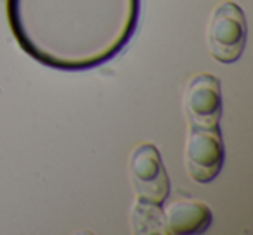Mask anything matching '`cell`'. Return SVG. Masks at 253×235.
Segmentation results:
<instances>
[{"mask_svg":"<svg viewBox=\"0 0 253 235\" xmlns=\"http://www.w3.org/2000/svg\"><path fill=\"white\" fill-rule=\"evenodd\" d=\"M184 111L191 127H218L222 116L220 81L208 73L194 74L184 94Z\"/></svg>","mask_w":253,"mask_h":235,"instance_id":"cell-5","label":"cell"},{"mask_svg":"<svg viewBox=\"0 0 253 235\" xmlns=\"http://www.w3.org/2000/svg\"><path fill=\"white\" fill-rule=\"evenodd\" d=\"M163 211L158 204L139 201L132 207V227L135 234H158L162 232Z\"/></svg>","mask_w":253,"mask_h":235,"instance_id":"cell-7","label":"cell"},{"mask_svg":"<svg viewBox=\"0 0 253 235\" xmlns=\"http://www.w3.org/2000/svg\"><path fill=\"white\" fill-rule=\"evenodd\" d=\"M130 178L139 201L162 206L170 192V180L160 151L153 144H139L130 154Z\"/></svg>","mask_w":253,"mask_h":235,"instance_id":"cell-4","label":"cell"},{"mask_svg":"<svg viewBox=\"0 0 253 235\" xmlns=\"http://www.w3.org/2000/svg\"><path fill=\"white\" fill-rule=\"evenodd\" d=\"M141 0H7L9 26L32 59L66 73L101 67L134 38Z\"/></svg>","mask_w":253,"mask_h":235,"instance_id":"cell-1","label":"cell"},{"mask_svg":"<svg viewBox=\"0 0 253 235\" xmlns=\"http://www.w3.org/2000/svg\"><path fill=\"white\" fill-rule=\"evenodd\" d=\"M213 223L211 209L196 199H175L163 211L162 232L167 235H201Z\"/></svg>","mask_w":253,"mask_h":235,"instance_id":"cell-6","label":"cell"},{"mask_svg":"<svg viewBox=\"0 0 253 235\" xmlns=\"http://www.w3.org/2000/svg\"><path fill=\"white\" fill-rule=\"evenodd\" d=\"M207 42L211 57L222 64L239 61L246 45V18L234 2H222L211 12L207 28Z\"/></svg>","mask_w":253,"mask_h":235,"instance_id":"cell-2","label":"cell"},{"mask_svg":"<svg viewBox=\"0 0 253 235\" xmlns=\"http://www.w3.org/2000/svg\"><path fill=\"white\" fill-rule=\"evenodd\" d=\"M186 169L196 183H210L222 171L225 149L218 127H191L186 142Z\"/></svg>","mask_w":253,"mask_h":235,"instance_id":"cell-3","label":"cell"}]
</instances>
